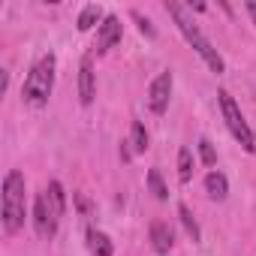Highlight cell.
<instances>
[{"label":"cell","mask_w":256,"mask_h":256,"mask_svg":"<svg viewBox=\"0 0 256 256\" xmlns=\"http://www.w3.org/2000/svg\"><path fill=\"white\" fill-rule=\"evenodd\" d=\"M166 10H169V16L175 18V24H178V30L184 34V40L193 46V52L205 60V66H208L211 72H217V76H220V72L226 70V64H223L220 52L211 46V40H208V36H205L196 24H193V18L184 12V6H181V4H175V0H172V4H166Z\"/></svg>","instance_id":"obj_1"},{"label":"cell","mask_w":256,"mask_h":256,"mask_svg":"<svg viewBox=\"0 0 256 256\" xmlns=\"http://www.w3.org/2000/svg\"><path fill=\"white\" fill-rule=\"evenodd\" d=\"M54 70H58V58L48 52V54H42L34 66H30V72H28V78H24V84H22V100L30 106V108H42L46 102H48V96H52V90H54Z\"/></svg>","instance_id":"obj_2"},{"label":"cell","mask_w":256,"mask_h":256,"mask_svg":"<svg viewBox=\"0 0 256 256\" xmlns=\"http://www.w3.org/2000/svg\"><path fill=\"white\" fill-rule=\"evenodd\" d=\"M24 226V175L10 169L4 178V232L16 235Z\"/></svg>","instance_id":"obj_3"},{"label":"cell","mask_w":256,"mask_h":256,"mask_svg":"<svg viewBox=\"0 0 256 256\" xmlns=\"http://www.w3.org/2000/svg\"><path fill=\"white\" fill-rule=\"evenodd\" d=\"M217 100H220V112H223V120H226V130L232 133V139H235L247 154H253V151H256V139H253V130H250V124L244 120L238 102L232 100L229 90H220Z\"/></svg>","instance_id":"obj_4"},{"label":"cell","mask_w":256,"mask_h":256,"mask_svg":"<svg viewBox=\"0 0 256 256\" xmlns=\"http://www.w3.org/2000/svg\"><path fill=\"white\" fill-rule=\"evenodd\" d=\"M58 226H60V214H58V208L52 205L48 193L40 190V193H36V202H34V229H36L40 238L48 241V238L58 235Z\"/></svg>","instance_id":"obj_5"},{"label":"cell","mask_w":256,"mask_h":256,"mask_svg":"<svg viewBox=\"0 0 256 256\" xmlns=\"http://www.w3.org/2000/svg\"><path fill=\"white\" fill-rule=\"evenodd\" d=\"M172 84H175V78H172V72H169V70H166V72H160V76L151 82V88H148V106H151V112H154V114H163V112L169 108Z\"/></svg>","instance_id":"obj_6"},{"label":"cell","mask_w":256,"mask_h":256,"mask_svg":"<svg viewBox=\"0 0 256 256\" xmlns=\"http://www.w3.org/2000/svg\"><path fill=\"white\" fill-rule=\"evenodd\" d=\"M124 36V24L118 16H106L102 24H100V34H96V54H106L108 48H114Z\"/></svg>","instance_id":"obj_7"},{"label":"cell","mask_w":256,"mask_h":256,"mask_svg":"<svg viewBox=\"0 0 256 256\" xmlns=\"http://www.w3.org/2000/svg\"><path fill=\"white\" fill-rule=\"evenodd\" d=\"M96 96V82H94V58L84 54L82 64H78V102L82 106H90Z\"/></svg>","instance_id":"obj_8"},{"label":"cell","mask_w":256,"mask_h":256,"mask_svg":"<svg viewBox=\"0 0 256 256\" xmlns=\"http://www.w3.org/2000/svg\"><path fill=\"white\" fill-rule=\"evenodd\" d=\"M148 235H151L154 253H169L172 244H175V232H172V226H169L166 220H154L151 229H148Z\"/></svg>","instance_id":"obj_9"},{"label":"cell","mask_w":256,"mask_h":256,"mask_svg":"<svg viewBox=\"0 0 256 256\" xmlns=\"http://www.w3.org/2000/svg\"><path fill=\"white\" fill-rule=\"evenodd\" d=\"M205 190H208V196H211V199L223 202V199L229 196V181H226V175H223V172H217V169H211V172L205 175Z\"/></svg>","instance_id":"obj_10"},{"label":"cell","mask_w":256,"mask_h":256,"mask_svg":"<svg viewBox=\"0 0 256 256\" xmlns=\"http://www.w3.org/2000/svg\"><path fill=\"white\" fill-rule=\"evenodd\" d=\"M88 247H90L94 256H114L112 238L106 232H100V229H88Z\"/></svg>","instance_id":"obj_11"},{"label":"cell","mask_w":256,"mask_h":256,"mask_svg":"<svg viewBox=\"0 0 256 256\" xmlns=\"http://www.w3.org/2000/svg\"><path fill=\"white\" fill-rule=\"evenodd\" d=\"M96 22H102V10H100L96 4H88V6H84V10L78 12V22H76V28H78L82 34H84V30H90V28H94Z\"/></svg>","instance_id":"obj_12"},{"label":"cell","mask_w":256,"mask_h":256,"mask_svg":"<svg viewBox=\"0 0 256 256\" xmlns=\"http://www.w3.org/2000/svg\"><path fill=\"white\" fill-rule=\"evenodd\" d=\"M178 220H181V226H184V232L190 235V241H199L202 238V229H199V223H196V217L190 214V208L181 202L178 205Z\"/></svg>","instance_id":"obj_13"},{"label":"cell","mask_w":256,"mask_h":256,"mask_svg":"<svg viewBox=\"0 0 256 256\" xmlns=\"http://www.w3.org/2000/svg\"><path fill=\"white\" fill-rule=\"evenodd\" d=\"M190 178H193V154H190V148H181L178 151V181L190 184Z\"/></svg>","instance_id":"obj_14"},{"label":"cell","mask_w":256,"mask_h":256,"mask_svg":"<svg viewBox=\"0 0 256 256\" xmlns=\"http://www.w3.org/2000/svg\"><path fill=\"white\" fill-rule=\"evenodd\" d=\"M46 193H48L52 205L58 208V214L64 217V214H66V193H64V184H60V181H52V184L46 187Z\"/></svg>","instance_id":"obj_15"},{"label":"cell","mask_w":256,"mask_h":256,"mask_svg":"<svg viewBox=\"0 0 256 256\" xmlns=\"http://www.w3.org/2000/svg\"><path fill=\"white\" fill-rule=\"evenodd\" d=\"M130 145H133L136 154L148 151V130H145L139 120H133V126H130Z\"/></svg>","instance_id":"obj_16"},{"label":"cell","mask_w":256,"mask_h":256,"mask_svg":"<svg viewBox=\"0 0 256 256\" xmlns=\"http://www.w3.org/2000/svg\"><path fill=\"white\" fill-rule=\"evenodd\" d=\"M148 190H151V193H154V199H160V202H166V199H169V190H166V184H163L160 169H151V172H148Z\"/></svg>","instance_id":"obj_17"},{"label":"cell","mask_w":256,"mask_h":256,"mask_svg":"<svg viewBox=\"0 0 256 256\" xmlns=\"http://www.w3.org/2000/svg\"><path fill=\"white\" fill-rule=\"evenodd\" d=\"M199 157H202L205 166H214L217 163V151H214V145L208 139H199Z\"/></svg>","instance_id":"obj_18"},{"label":"cell","mask_w":256,"mask_h":256,"mask_svg":"<svg viewBox=\"0 0 256 256\" xmlns=\"http://www.w3.org/2000/svg\"><path fill=\"white\" fill-rule=\"evenodd\" d=\"M136 22H139V30H142L145 36H154V28H151V22H148V18H142V16L136 12Z\"/></svg>","instance_id":"obj_19"},{"label":"cell","mask_w":256,"mask_h":256,"mask_svg":"<svg viewBox=\"0 0 256 256\" xmlns=\"http://www.w3.org/2000/svg\"><path fill=\"white\" fill-rule=\"evenodd\" d=\"M247 6V12H250V18H253V24H256V4H244Z\"/></svg>","instance_id":"obj_20"}]
</instances>
